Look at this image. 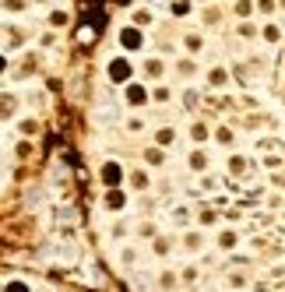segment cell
<instances>
[{
    "instance_id": "1",
    "label": "cell",
    "mask_w": 285,
    "mask_h": 292,
    "mask_svg": "<svg viewBox=\"0 0 285 292\" xmlns=\"http://www.w3.org/2000/svg\"><path fill=\"white\" fill-rule=\"evenodd\" d=\"M109 74H113V81H127V74H131V67H127L124 60H116V64L109 67Z\"/></svg>"
},
{
    "instance_id": "2",
    "label": "cell",
    "mask_w": 285,
    "mask_h": 292,
    "mask_svg": "<svg viewBox=\"0 0 285 292\" xmlns=\"http://www.w3.org/2000/svg\"><path fill=\"white\" fill-rule=\"evenodd\" d=\"M120 39L127 43V50H138V46H141V35H138V32H131V28H127L124 35H120Z\"/></svg>"
},
{
    "instance_id": "3",
    "label": "cell",
    "mask_w": 285,
    "mask_h": 292,
    "mask_svg": "<svg viewBox=\"0 0 285 292\" xmlns=\"http://www.w3.org/2000/svg\"><path fill=\"white\" fill-rule=\"evenodd\" d=\"M102 176H106L109 183H116V180H120V169H116V165H106V173H102Z\"/></svg>"
},
{
    "instance_id": "4",
    "label": "cell",
    "mask_w": 285,
    "mask_h": 292,
    "mask_svg": "<svg viewBox=\"0 0 285 292\" xmlns=\"http://www.w3.org/2000/svg\"><path fill=\"white\" fill-rule=\"evenodd\" d=\"M7 292H25V285H7Z\"/></svg>"
}]
</instances>
